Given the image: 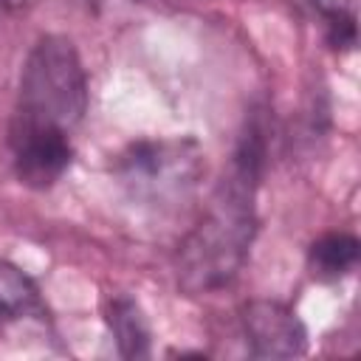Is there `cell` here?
I'll list each match as a JSON object with an SVG mask.
<instances>
[{
    "instance_id": "obj_4",
    "label": "cell",
    "mask_w": 361,
    "mask_h": 361,
    "mask_svg": "<svg viewBox=\"0 0 361 361\" xmlns=\"http://www.w3.org/2000/svg\"><path fill=\"white\" fill-rule=\"evenodd\" d=\"M8 144H11L14 172H17L20 183H25L31 189L54 186L65 175V169L71 166V158H73L71 133H59V130L11 127Z\"/></svg>"
},
{
    "instance_id": "obj_6",
    "label": "cell",
    "mask_w": 361,
    "mask_h": 361,
    "mask_svg": "<svg viewBox=\"0 0 361 361\" xmlns=\"http://www.w3.org/2000/svg\"><path fill=\"white\" fill-rule=\"evenodd\" d=\"M45 330L48 307L37 285L8 259H0V333Z\"/></svg>"
},
{
    "instance_id": "obj_5",
    "label": "cell",
    "mask_w": 361,
    "mask_h": 361,
    "mask_svg": "<svg viewBox=\"0 0 361 361\" xmlns=\"http://www.w3.org/2000/svg\"><path fill=\"white\" fill-rule=\"evenodd\" d=\"M243 330L254 358H293L307 347L302 319L282 302L257 299L243 310Z\"/></svg>"
},
{
    "instance_id": "obj_10",
    "label": "cell",
    "mask_w": 361,
    "mask_h": 361,
    "mask_svg": "<svg viewBox=\"0 0 361 361\" xmlns=\"http://www.w3.org/2000/svg\"><path fill=\"white\" fill-rule=\"evenodd\" d=\"M28 0H0V17H6V14H11V11H17L20 6H25Z\"/></svg>"
},
{
    "instance_id": "obj_8",
    "label": "cell",
    "mask_w": 361,
    "mask_h": 361,
    "mask_svg": "<svg viewBox=\"0 0 361 361\" xmlns=\"http://www.w3.org/2000/svg\"><path fill=\"white\" fill-rule=\"evenodd\" d=\"M358 259V240L344 231H330L310 245V268L322 279H338L353 271Z\"/></svg>"
},
{
    "instance_id": "obj_3",
    "label": "cell",
    "mask_w": 361,
    "mask_h": 361,
    "mask_svg": "<svg viewBox=\"0 0 361 361\" xmlns=\"http://www.w3.org/2000/svg\"><path fill=\"white\" fill-rule=\"evenodd\" d=\"M203 172V152L189 138L138 141L118 161V178L133 200L166 206L183 200Z\"/></svg>"
},
{
    "instance_id": "obj_1",
    "label": "cell",
    "mask_w": 361,
    "mask_h": 361,
    "mask_svg": "<svg viewBox=\"0 0 361 361\" xmlns=\"http://www.w3.org/2000/svg\"><path fill=\"white\" fill-rule=\"evenodd\" d=\"M262 169V141L251 127L231 155V164L212 195L200 223L183 237L175 274L186 293H212L226 288L245 265L257 217L254 195Z\"/></svg>"
},
{
    "instance_id": "obj_2",
    "label": "cell",
    "mask_w": 361,
    "mask_h": 361,
    "mask_svg": "<svg viewBox=\"0 0 361 361\" xmlns=\"http://www.w3.org/2000/svg\"><path fill=\"white\" fill-rule=\"evenodd\" d=\"M87 110V76L68 37L48 34L28 51L11 127L73 133Z\"/></svg>"
},
{
    "instance_id": "obj_9",
    "label": "cell",
    "mask_w": 361,
    "mask_h": 361,
    "mask_svg": "<svg viewBox=\"0 0 361 361\" xmlns=\"http://www.w3.org/2000/svg\"><path fill=\"white\" fill-rule=\"evenodd\" d=\"M313 6L327 17L330 37L341 48H353L355 42V8L358 0H313Z\"/></svg>"
},
{
    "instance_id": "obj_7",
    "label": "cell",
    "mask_w": 361,
    "mask_h": 361,
    "mask_svg": "<svg viewBox=\"0 0 361 361\" xmlns=\"http://www.w3.org/2000/svg\"><path fill=\"white\" fill-rule=\"evenodd\" d=\"M107 324L116 338V347L124 358H144L149 355V322L135 299L130 296H113L107 307Z\"/></svg>"
}]
</instances>
